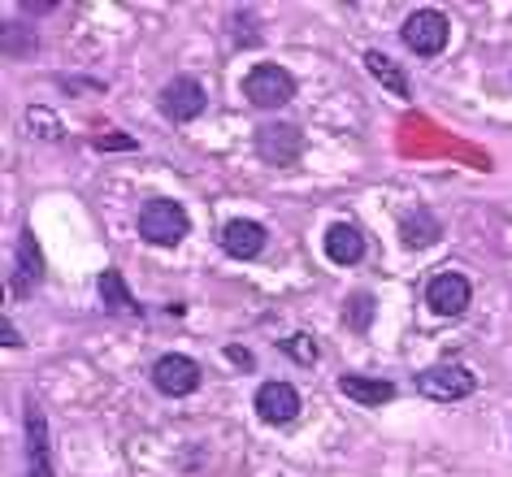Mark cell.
I'll return each instance as SVG.
<instances>
[{
	"instance_id": "1",
	"label": "cell",
	"mask_w": 512,
	"mask_h": 477,
	"mask_svg": "<svg viewBox=\"0 0 512 477\" xmlns=\"http://www.w3.org/2000/svg\"><path fill=\"white\" fill-rule=\"evenodd\" d=\"M191 230L187 222V209L174 200H148L144 209H139V235H144V243H157V248H174V243H183V235Z\"/></svg>"
},
{
	"instance_id": "2",
	"label": "cell",
	"mask_w": 512,
	"mask_h": 477,
	"mask_svg": "<svg viewBox=\"0 0 512 477\" xmlns=\"http://www.w3.org/2000/svg\"><path fill=\"white\" fill-rule=\"evenodd\" d=\"M413 386H417L421 399H434V404H456V399L473 395L478 378H473L465 365H434V369H421L413 378Z\"/></svg>"
},
{
	"instance_id": "3",
	"label": "cell",
	"mask_w": 512,
	"mask_h": 477,
	"mask_svg": "<svg viewBox=\"0 0 512 477\" xmlns=\"http://www.w3.org/2000/svg\"><path fill=\"white\" fill-rule=\"evenodd\" d=\"M243 92H248V105L256 109H283L291 105V96H296V79L283 70V66H256L248 79H243Z\"/></svg>"
},
{
	"instance_id": "4",
	"label": "cell",
	"mask_w": 512,
	"mask_h": 477,
	"mask_svg": "<svg viewBox=\"0 0 512 477\" xmlns=\"http://www.w3.org/2000/svg\"><path fill=\"white\" fill-rule=\"evenodd\" d=\"M152 382H157V391L170 395V399L191 395L200 386V365L183 352H165L157 365H152Z\"/></svg>"
},
{
	"instance_id": "5",
	"label": "cell",
	"mask_w": 512,
	"mask_h": 477,
	"mask_svg": "<svg viewBox=\"0 0 512 477\" xmlns=\"http://www.w3.org/2000/svg\"><path fill=\"white\" fill-rule=\"evenodd\" d=\"M204 105H209V96H204V87L191 79V74H178V79H170V83H165V92H161V113L170 122L200 118Z\"/></svg>"
},
{
	"instance_id": "6",
	"label": "cell",
	"mask_w": 512,
	"mask_h": 477,
	"mask_svg": "<svg viewBox=\"0 0 512 477\" xmlns=\"http://www.w3.org/2000/svg\"><path fill=\"white\" fill-rule=\"evenodd\" d=\"M300 148H304L300 126H291V122H270L256 131V152H261V161H270V165H296Z\"/></svg>"
},
{
	"instance_id": "7",
	"label": "cell",
	"mask_w": 512,
	"mask_h": 477,
	"mask_svg": "<svg viewBox=\"0 0 512 477\" xmlns=\"http://www.w3.org/2000/svg\"><path fill=\"white\" fill-rule=\"evenodd\" d=\"M404 44L413 48V53H421V57L443 53V44H447V18L439 14V9H417V14L404 22Z\"/></svg>"
},
{
	"instance_id": "8",
	"label": "cell",
	"mask_w": 512,
	"mask_h": 477,
	"mask_svg": "<svg viewBox=\"0 0 512 477\" xmlns=\"http://www.w3.org/2000/svg\"><path fill=\"white\" fill-rule=\"evenodd\" d=\"M469 300H473V287L465 274H439L426 282V304L439 317H460L469 308Z\"/></svg>"
},
{
	"instance_id": "9",
	"label": "cell",
	"mask_w": 512,
	"mask_h": 477,
	"mask_svg": "<svg viewBox=\"0 0 512 477\" xmlns=\"http://www.w3.org/2000/svg\"><path fill=\"white\" fill-rule=\"evenodd\" d=\"M252 408H256V417H261V421L287 425V421L300 417V391L291 382H265L261 391H256Z\"/></svg>"
},
{
	"instance_id": "10",
	"label": "cell",
	"mask_w": 512,
	"mask_h": 477,
	"mask_svg": "<svg viewBox=\"0 0 512 477\" xmlns=\"http://www.w3.org/2000/svg\"><path fill=\"white\" fill-rule=\"evenodd\" d=\"M265 239H270V235H265V226L248 222V217L222 226V248H226V256H235V261H252V256H261Z\"/></svg>"
},
{
	"instance_id": "11",
	"label": "cell",
	"mask_w": 512,
	"mask_h": 477,
	"mask_svg": "<svg viewBox=\"0 0 512 477\" xmlns=\"http://www.w3.org/2000/svg\"><path fill=\"white\" fill-rule=\"evenodd\" d=\"M27 477H53V460H48V425L40 408H27Z\"/></svg>"
},
{
	"instance_id": "12",
	"label": "cell",
	"mask_w": 512,
	"mask_h": 477,
	"mask_svg": "<svg viewBox=\"0 0 512 477\" xmlns=\"http://www.w3.org/2000/svg\"><path fill=\"white\" fill-rule=\"evenodd\" d=\"M339 391L348 395V399H356V404H365V408H382V404H391V399H395V382L361 378V373H343Z\"/></svg>"
},
{
	"instance_id": "13",
	"label": "cell",
	"mask_w": 512,
	"mask_h": 477,
	"mask_svg": "<svg viewBox=\"0 0 512 477\" xmlns=\"http://www.w3.org/2000/svg\"><path fill=\"white\" fill-rule=\"evenodd\" d=\"M326 256L335 265H356L365 256V235L356 226H348V222H335L326 230Z\"/></svg>"
},
{
	"instance_id": "14",
	"label": "cell",
	"mask_w": 512,
	"mask_h": 477,
	"mask_svg": "<svg viewBox=\"0 0 512 477\" xmlns=\"http://www.w3.org/2000/svg\"><path fill=\"white\" fill-rule=\"evenodd\" d=\"M439 235H443L439 217L426 213V209H413V213L400 217V239L408 248H430V243H439Z\"/></svg>"
},
{
	"instance_id": "15",
	"label": "cell",
	"mask_w": 512,
	"mask_h": 477,
	"mask_svg": "<svg viewBox=\"0 0 512 477\" xmlns=\"http://www.w3.org/2000/svg\"><path fill=\"white\" fill-rule=\"evenodd\" d=\"M365 70L374 74V79H378L382 87H387L391 96H400V100L413 96V92H408V74H404L400 66H395V61H391L387 53H378V48H369V53H365Z\"/></svg>"
},
{
	"instance_id": "16",
	"label": "cell",
	"mask_w": 512,
	"mask_h": 477,
	"mask_svg": "<svg viewBox=\"0 0 512 477\" xmlns=\"http://www.w3.org/2000/svg\"><path fill=\"white\" fill-rule=\"evenodd\" d=\"M40 278H44V261H40V248H35V235L27 230V235H22V261H18V274H14V291L18 295L31 291Z\"/></svg>"
},
{
	"instance_id": "17",
	"label": "cell",
	"mask_w": 512,
	"mask_h": 477,
	"mask_svg": "<svg viewBox=\"0 0 512 477\" xmlns=\"http://www.w3.org/2000/svg\"><path fill=\"white\" fill-rule=\"evenodd\" d=\"M100 295H105L109 313H139V304L131 300V291H126L118 269H105V274H100Z\"/></svg>"
},
{
	"instance_id": "18",
	"label": "cell",
	"mask_w": 512,
	"mask_h": 477,
	"mask_svg": "<svg viewBox=\"0 0 512 477\" xmlns=\"http://www.w3.org/2000/svg\"><path fill=\"white\" fill-rule=\"evenodd\" d=\"M369 317H374V295H369V291H356L352 304H348V321H352L356 330H361V326H369Z\"/></svg>"
},
{
	"instance_id": "19",
	"label": "cell",
	"mask_w": 512,
	"mask_h": 477,
	"mask_svg": "<svg viewBox=\"0 0 512 477\" xmlns=\"http://www.w3.org/2000/svg\"><path fill=\"white\" fill-rule=\"evenodd\" d=\"M27 122H31V131L40 135V139H61V122L53 118V113H44V109H31V113H27Z\"/></svg>"
},
{
	"instance_id": "20",
	"label": "cell",
	"mask_w": 512,
	"mask_h": 477,
	"mask_svg": "<svg viewBox=\"0 0 512 477\" xmlns=\"http://www.w3.org/2000/svg\"><path fill=\"white\" fill-rule=\"evenodd\" d=\"M278 347H283L287 356H300L304 365H313V360H317V347H313V339H309V334H296V339H283Z\"/></svg>"
},
{
	"instance_id": "21",
	"label": "cell",
	"mask_w": 512,
	"mask_h": 477,
	"mask_svg": "<svg viewBox=\"0 0 512 477\" xmlns=\"http://www.w3.org/2000/svg\"><path fill=\"white\" fill-rule=\"evenodd\" d=\"M0 343H5V347H14V343H22V339H18V334H14V326H9V321H0Z\"/></svg>"
},
{
	"instance_id": "22",
	"label": "cell",
	"mask_w": 512,
	"mask_h": 477,
	"mask_svg": "<svg viewBox=\"0 0 512 477\" xmlns=\"http://www.w3.org/2000/svg\"><path fill=\"white\" fill-rule=\"evenodd\" d=\"M226 356H230V360H235V365H243V369H248V365H252V356H248V352H243V347H226Z\"/></svg>"
}]
</instances>
